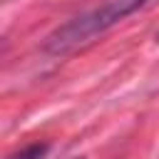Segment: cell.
Returning <instances> with one entry per match:
<instances>
[{
	"label": "cell",
	"instance_id": "6da1fadb",
	"mask_svg": "<svg viewBox=\"0 0 159 159\" xmlns=\"http://www.w3.org/2000/svg\"><path fill=\"white\" fill-rule=\"evenodd\" d=\"M147 2L149 0H104L102 5H97V7H92V10H87V12L77 15V17H72L70 22L55 27L45 37L42 47L50 55L75 52L77 47L92 42L97 35L107 32L112 25H117L119 20H124L127 15H132L134 10L144 7Z\"/></svg>",
	"mask_w": 159,
	"mask_h": 159
},
{
	"label": "cell",
	"instance_id": "7a4b0ae2",
	"mask_svg": "<svg viewBox=\"0 0 159 159\" xmlns=\"http://www.w3.org/2000/svg\"><path fill=\"white\" fill-rule=\"evenodd\" d=\"M50 152V144H30V147H25V149H20V152H15V154H10L7 159H45V154Z\"/></svg>",
	"mask_w": 159,
	"mask_h": 159
}]
</instances>
